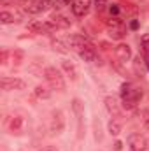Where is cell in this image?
I'll list each match as a JSON object with an SVG mask.
<instances>
[{
    "instance_id": "cell-2",
    "label": "cell",
    "mask_w": 149,
    "mask_h": 151,
    "mask_svg": "<svg viewBox=\"0 0 149 151\" xmlns=\"http://www.w3.org/2000/svg\"><path fill=\"white\" fill-rule=\"evenodd\" d=\"M44 77H46V81L49 83V86L53 90H58V91L65 90V79H63L62 72L56 67H47L44 70Z\"/></svg>"
},
{
    "instance_id": "cell-10",
    "label": "cell",
    "mask_w": 149,
    "mask_h": 151,
    "mask_svg": "<svg viewBox=\"0 0 149 151\" xmlns=\"http://www.w3.org/2000/svg\"><path fill=\"white\" fill-rule=\"evenodd\" d=\"M69 44H70V49H74V51H77V53H81V51H84L86 47L91 46L82 35H72L70 40H69Z\"/></svg>"
},
{
    "instance_id": "cell-25",
    "label": "cell",
    "mask_w": 149,
    "mask_h": 151,
    "mask_svg": "<svg viewBox=\"0 0 149 151\" xmlns=\"http://www.w3.org/2000/svg\"><path fill=\"white\" fill-rule=\"evenodd\" d=\"M117 12H119V9H117L116 5H112V7H111V14H114V16H116Z\"/></svg>"
},
{
    "instance_id": "cell-12",
    "label": "cell",
    "mask_w": 149,
    "mask_h": 151,
    "mask_svg": "<svg viewBox=\"0 0 149 151\" xmlns=\"http://www.w3.org/2000/svg\"><path fill=\"white\" fill-rule=\"evenodd\" d=\"M105 107H107V111H109V113L114 116V119L121 116L119 106H117V100H116L114 97H105Z\"/></svg>"
},
{
    "instance_id": "cell-8",
    "label": "cell",
    "mask_w": 149,
    "mask_h": 151,
    "mask_svg": "<svg viewBox=\"0 0 149 151\" xmlns=\"http://www.w3.org/2000/svg\"><path fill=\"white\" fill-rule=\"evenodd\" d=\"M51 130L54 134H60L63 128H65V119H63V113L62 111H54L51 114V123H49Z\"/></svg>"
},
{
    "instance_id": "cell-4",
    "label": "cell",
    "mask_w": 149,
    "mask_h": 151,
    "mask_svg": "<svg viewBox=\"0 0 149 151\" xmlns=\"http://www.w3.org/2000/svg\"><path fill=\"white\" fill-rule=\"evenodd\" d=\"M53 30H58V28H56V25H54L51 19L28 23V32H32V34H49V32H53Z\"/></svg>"
},
{
    "instance_id": "cell-6",
    "label": "cell",
    "mask_w": 149,
    "mask_h": 151,
    "mask_svg": "<svg viewBox=\"0 0 149 151\" xmlns=\"http://www.w3.org/2000/svg\"><path fill=\"white\" fill-rule=\"evenodd\" d=\"M148 141L140 134H132L128 137V151H146Z\"/></svg>"
},
{
    "instance_id": "cell-17",
    "label": "cell",
    "mask_w": 149,
    "mask_h": 151,
    "mask_svg": "<svg viewBox=\"0 0 149 151\" xmlns=\"http://www.w3.org/2000/svg\"><path fill=\"white\" fill-rule=\"evenodd\" d=\"M34 93H35L37 99H49V97H51V91H49L46 86H37V88L34 90Z\"/></svg>"
},
{
    "instance_id": "cell-21",
    "label": "cell",
    "mask_w": 149,
    "mask_h": 151,
    "mask_svg": "<svg viewBox=\"0 0 149 151\" xmlns=\"http://www.w3.org/2000/svg\"><path fill=\"white\" fill-rule=\"evenodd\" d=\"M140 47L144 49L146 55H149V35H144V37L140 39Z\"/></svg>"
},
{
    "instance_id": "cell-15",
    "label": "cell",
    "mask_w": 149,
    "mask_h": 151,
    "mask_svg": "<svg viewBox=\"0 0 149 151\" xmlns=\"http://www.w3.org/2000/svg\"><path fill=\"white\" fill-rule=\"evenodd\" d=\"M62 67H63V70H65L67 74L70 76L72 79H77V67H75L72 62L65 60V62H62Z\"/></svg>"
},
{
    "instance_id": "cell-22",
    "label": "cell",
    "mask_w": 149,
    "mask_h": 151,
    "mask_svg": "<svg viewBox=\"0 0 149 151\" xmlns=\"http://www.w3.org/2000/svg\"><path fill=\"white\" fill-rule=\"evenodd\" d=\"M56 7H63V5H72V0H56L54 2Z\"/></svg>"
},
{
    "instance_id": "cell-23",
    "label": "cell",
    "mask_w": 149,
    "mask_h": 151,
    "mask_svg": "<svg viewBox=\"0 0 149 151\" xmlns=\"http://www.w3.org/2000/svg\"><path fill=\"white\" fill-rule=\"evenodd\" d=\"M95 4H97V7H98V9H104V7H105V4H107V0H95Z\"/></svg>"
},
{
    "instance_id": "cell-24",
    "label": "cell",
    "mask_w": 149,
    "mask_h": 151,
    "mask_svg": "<svg viewBox=\"0 0 149 151\" xmlns=\"http://www.w3.org/2000/svg\"><path fill=\"white\" fill-rule=\"evenodd\" d=\"M40 151H58V148H54V146H44Z\"/></svg>"
},
{
    "instance_id": "cell-18",
    "label": "cell",
    "mask_w": 149,
    "mask_h": 151,
    "mask_svg": "<svg viewBox=\"0 0 149 151\" xmlns=\"http://www.w3.org/2000/svg\"><path fill=\"white\" fill-rule=\"evenodd\" d=\"M109 132H111L112 135H119L121 134V123L117 119L112 118L111 121H109Z\"/></svg>"
},
{
    "instance_id": "cell-11",
    "label": "cell",
    "mask_w": 149,
    "mask_h": 151,
    "mask_svg": "<svg viewBox=\"0 0 149 151\" xmlns=\"http://www.w3.org/2000/svg\"><path fill=\"white\" fill-rule=\"evenodd\" d=\"M116 58H117L119 62L126 63V62L132 58V47H130L128 44H119V46L116 47Z\"/></svg>"
},
{
    "instance_id": "cell-26",
    "label": "cell",
    "mask_w": 149,
    "mask_h": 151,
    "mask_svg": "<svg viewBox=\"0 0 149 151\" xmlns=\"http://www.w3.org/2000/svg\"><path fill=\"white\" fill-rule=\"evenodd\" d=\"M121 146H123V144H121V142L117 141V142H116V151H119V150H121Z\"/></svg>"
},
{
    "instance_id": "cell-19",
    "label": "cell",
    "mask_w": 149,
    "mask_h": 151,
    "mask_svg": "<svg viewBox=\"0 0 149 151\" xmlns=\"http://www.w3.org/2000/svg\"><path fill=\"white\" fill-rule=\"evenodd\" d=\"M0 21H2L4 25L14 23V14H11L9 11H2V12H0Z\"/></svg>"
},
{
    "instance_id": "cell-5",
    "label": "cell",
    "mask_w": 149,
    "mask_h": 151,
    "mask_svg": "<svg viewBox=\"0 0 149 151\" xmlns=\"http://www.w3.org/2000/svg\"><path fill=\"white\" fill-rule=\"evenodd\" d=\"M0 86L5 91H12V90H25L27 83L19 77H2L0 79Z\"/></svg>"
},
{
    "instance_id": "cell-27",
    "label": "cell",
    "mask_w": 149,
    "mask_h": 151,
    "mask_svg": "<svg viewBox=\"0 0 149 151\" xmlns=\"http://www.w3.org/2000/svg\"><path fill=\"white\" fill-rule=\"evenodd\" d=\"M146 65H148V70H149V55H146Z\"/></svg>"
},
{
    "instance_id": "cell-20",
    "label": "cell",
    "mask_w": 149,
    "mask_h": 151,
    "mask_svg": "<svg viewBox=\"0 0 149 151\" xmlns=\"http://www.w3.org/2000/svg\"><path fill=\"white\" fill-rule=\"evenodd\" d=\"M53 47L60 53H69V47H65V44L62 40H53Z\"/></svg>"
},
{
    "instance_id": "cell-3",
    "label": "cell",
    "mask_w": 149,
    "mask_h": 151,
    "mask_svg": "<svg viewBox=\"0 0 149 151\" xmlns=\"http://www.w3.org/2000/svg\"><path fill=\"white\" fill-rule=\"evenodd\" d=\"M107 30H109V35H111L112 39H117V40L126 35V27H125V23H123L117 16L107 19Z\"/></svg>"
},
{
    "instance_id": "cell-13",
    "label": "cell",
    "mask_w": 149,
    "mask_h": 151,
    "mask_svg": "<svg viewBox=\"0 0 149 151\" xmlns=\"http://www.w3.org/2000/svg\"><path fill=\"white\" fill-rule=\"evenodd\" d=\"M79 56H81L84 62H88V63H95V62H97V51H95L93 46H90V47H86L84 51H81Z\"/></svg>"
},
{
    "instance_id": "cell-1",
    "label": "cell",
    "mask_w": 149,
    "mask_h": 151,
    "mask_svg": "<svg viewBox=\"0 0 149 151\" xmlns=\"http://www.w3.org/2000/svg\"><path fill=\"white\" fill-rule=\"evenodd\" d=\"M119 93H121L123 107H125V109H133V107L140 102V99H142V91H140L139 88H135L132 83H123Z\"/></svg>"
},
{
    "instance_id": "cell-16",
    "label": "cell",
    "mask_w": 149,
    "mask_h": 151,
    "mask_svg": "<svg viewBox=\"0 0 149 151\" xmlns=\"http://www.w3.org/2000/svg\"><path fill=\"white\" fill-rule=\"evenodd\" d=\"M21 125H23V119H21L19 116H14V118L11 119V132H12V134H14V132L19 134V132H21Z\"/></svg>"
},
{
    "instance_id": "cell-14",
    "label": "cell",
    "mask_w": 149,
    "mask_h": 151,
    "mask_svg": "<svg viewBox=\"0 0 149 151\" xmlns=\"http://www.w3.org/2000/svg\"><path fill=\"white\" fill-rule=\"evenodd\" d=\"M51 21L56 25V28H69V27H70V19H69L67 16H63V14H54V16H51Z\"/></svg>"
},
{
    "instance_id": "cell-7",
    "label": "cell",
    "mask_w": 149,
    "mask_h": 151,
    "mask_svg": "<svg viewBox=\"0 0 149 151\" xmlns=\"http://www.w3.org/2000/svg\"><path fill=\"white\" fill-rule=\"evenodd\" d=\"M70 7L75 16H86L91 9V0H72Z\"/></svg>"
},
{
    "instance_id": "cell-9",
    "label": "cell",
    "mask_w": 149,
    "mask_h": 151,
    "mask_svg": "<svg viewBox=\"0 0 149 151\" xmlns=\"http://www.w3.org/2000/svg\"><path fill=\"white\" fill-rule=\"evenodd\" d=\"M51 4H53V0H34V2L27 7V11H28L30 14H40V12L47 11V9L51 7Z\"/></svg>"
}]
</instances>
